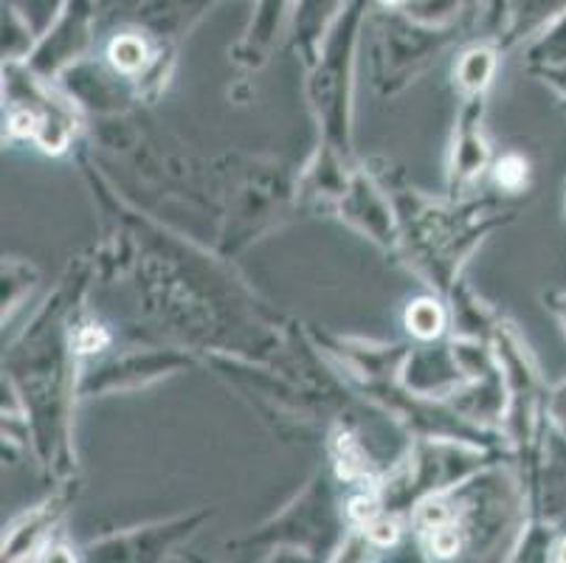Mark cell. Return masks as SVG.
I'll use <instances>...</instances> for the list:
<instances>
[{
    "label": "cell",
    "mask_w": 566,
    "mask_h": 563,
    "mask_svg": "<svg viewBox=\"0 0 566 563\" xmlns=\"http://www.w3.org/2000/svg\"><path fill=\"white\" fill-rule=\"evenodd\" d=\"M111 56L122 71H136L144 62V43L136 38H118L113 43Z\"/></svg>",
    "instance_id": "6da1fadb"
},
{
    "label": "cell",
    "mask_w": 566,
    "mask_h": 563,
    "mask_svg": "<svg viewBox=\"0 0 566 563\" xmlns=\"http://www.w3.org/2000/svg\"><path fill=\"white\" fill-rule=\"evenodd\" d=\"M409 324L415 327V333L420 335H434L440 330V310L429 302H420L409 313Z\"/></svg>",
    "instance_id": "7a4b0ae2"
},
{
    "label": "cell",
    "mask_w": 566,
    "mask_h": 563,
    "mask_svg": "<svg viewBox=\"0 0 566 563\" xmlns=\"http://www.w3.org/2000/svg\"><path fill=\"white\" fill-rule=\"evenodd\" d=\"M524 175H527V164H524L522 158H516V155H511V158H504V161L499 164V180H502L504 186H511V189H516V186L522 184Z\"/></svg>",
    "instance_id": "3957f363"
},
{
    "label": "cell",
    "mask_w": 566,
    "mask_h": 563,
    "mask_svg": "<svg viewBox=\"0 0 566 563\" xmlns=\"http://www.w3.org/2000/svg\"><path fill=\"white\" fill-rule=\"evenodd\" d=\"M434 550L440 552V555H451V552L457 550V535L451 533L449 526H440L434 533Z\"/></svg>",
    "instance_id": "277c9868"
},
{
    "label": "cell",
    "mask_w": 566,
    "mask_h": 563,
    "mask_svg": "<svg viewBox=\"0 0 566 563\" xmlns=\"http://www.w3.org/2000/svg\"><path fill=\"white\" fill-rule=\"evenodd\" d=\"M105 341H107L105 333H99L96 327H87L85 333L80 335V350H82V353H94V350L102 347Z\"/></svg>",
    "instance_id": "5b68a950"
},
{
    "label": "cell",
    "mask_w": 566,
    "mask_h": 563,
    "mask_svg": "<svg viewBox=\"0 0 566 563\" xmlns=\"http://www.w3.org/2000/svg\"><path fill=\"white\" fill-rule=\"evenodd\" d=\"M369 535H373L375 541H378V544H392L395 541V524H386V521H380V524H375L373 530H369Z\"/></svg>",
    "instance_id": "8992f818"
},
{
    "label": "cell",
    "mask_w": 566,
    "mask_h": 563,
    "mask_svg": "<svg viewBox=\"0 0 566 563\" xmlns=\"http://www.w3.org/2000/svg\"><path fill=\"white\" fill-rule=\"evenodd\" d=\"M555 557H558V561H566V541H564V544H560L558 555H555Z\"/></svg>",
    "instance_id": "52a82bcc"
},
{
    "label": "cell",
    "mask_w": 566,
    "mask_h": 563,
    "mask_svg": "<svg viewBox=\"0 0 566 563\" xmlns=\"http://www.w3.org/2000/svg\"><path fill=\"white\" fill-rule=\"evenodd\" d=\"M384 3H400V0H384Z\"/></svg>",
    "instance_id": "ba28073f"
}]
</instances>
